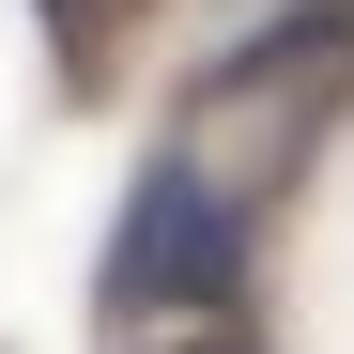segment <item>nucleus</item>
<instances>
[{"mask_svg": "<svg viewBox=\"0 0 354 354\" xmlns=\"http://www.w3.org/2000/svg\"><path fill=\"white\" fill-rule=\"evenodd\" d=\"M231 277H247V216H231L201 169H139L108 292H124V308H231Z\"/></svg>", "mask_w": 354, "mask_h": 354, "instance_id": "f257e3e1", "label": "nucleus"}, {"mask_svg": "<svg viewBox=\"0 0 354 354\" xmlns=\"http://www.w3.org/2000/svg\"><path fill=\"white\" fill-rule=\"evenodd\" d=\"M292 62H354V16H277V31H247L216 62V93H262V77H292Z\"/></svg>", "mask_w": 354, "mask_h": 354, "instance_id": "f03ea898", "label": "nucleus"}, {"mask_svg": "<svg viewBox=\"0 0 354 354\" xmlns=\"http://www.w3.org/2000/svg\"><path fill=\"white\" fill-rule=\"evenodd\" d=\"M185 354H231V339H185Z\"/></svg>", "mask_w": 354, "mask_h": 354, "instance_id": "7ed1b4c3", "label": "nucleus"}]
</instances>
